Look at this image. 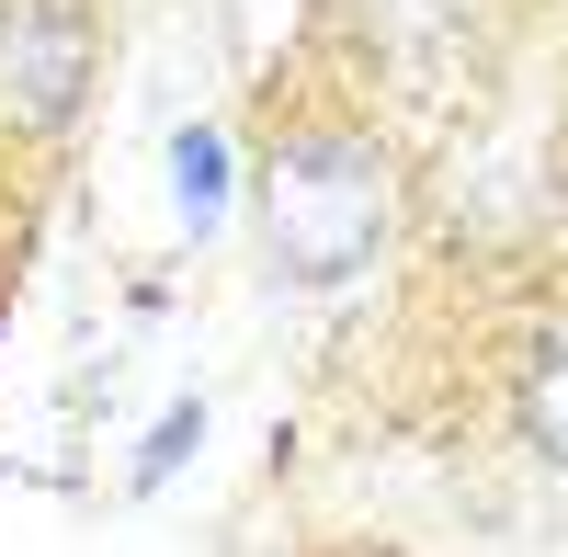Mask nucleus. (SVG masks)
Returning <instances> with one entry per match:
<instances>
[{
  "label": "nucleus",
  "mask_w": 568,
  "mask_h": 557,
  "mask_svg": "<svg viewBox=\"0 0 568 557\" xmlns=\"http://www.w3.org/2000/svg\"><path fill=\"white\" fill-rule=\"evenodd\" d=\"M240 205L262 227L273 285L342 296V285H364V273L398 251V149H387V125L364 103L296 91V103H273V125H262Z\"/></svg>",
  "instance_id": "obj_1"
},
{
  "label": "nucleus",
  "mask_w": 568,
  "mask_h": 557,
  "mask_svg": "<svg viewBox=\"0 0 568 557\" xmlns=\"http://www.w3.org/2000/svg\"><path fill=\"white\" fill-rule=\"evenodd\" d=\"M103 80V0H0V160L69 149Z\"/></svg>",
  "instance_id": "obj_2"
},
{
  "label": "nucleus",
  "mask_w": 568,
  "mask_h": 557,
  "mask_svg": "<svg viewBox=\"0 0 568 557\" xmlns=\"http://www.w3.org/2000/svg\"><path fill=\"white\" fill-rule=\"evenodd\" d=\"M500 409H511V444L535 455V467L568 489V307H546V318H524V342H511V387H500Z\"/></svg>",
  "instance_id": "obj_3"
},
{
  "label": "nucleus",
  "mask_w": 568,
  "mask_h": 557,
  "mask_svg": "<svg viewBox=\"0 0 568 557\" xmlns=\"http://www.w3.org/2000/svg\"><path fill=\"white\" fill-rule=\"evenodd\" d=\"M171 216H182V240H227V216H240V194H251V149L227 136L216 114H194V125H171Z\"/></svg>",
  "instance_id": "obj_4"
},
{
  "label": "nucleus",
  "mask_w": 568,
  "mask_h": 557,
  "mask_svg": "<svg viewBox=\"0 0 568 557\" xmlns=\"http://www.w3.org/2000/svg\"><path fill=\"white\" fill-rule=\"evenodd\" d=\"M205 422H216L205 398H171L160 422H149V444H136V467H125V500H160L182 467H194V455H205Z\"/></svg>",
  "instance_id": "obj_5"
}]
</instances>
